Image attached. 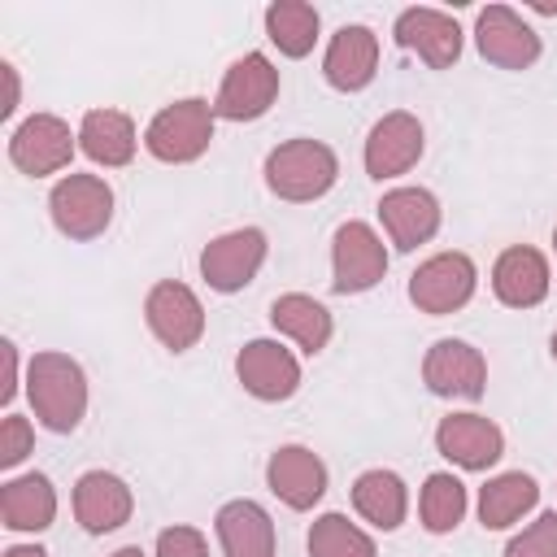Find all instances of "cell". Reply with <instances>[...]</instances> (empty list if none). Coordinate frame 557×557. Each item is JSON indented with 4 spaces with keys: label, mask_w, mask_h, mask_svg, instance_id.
Masks as SVG:
<instances>
[{
    "label": "cell",
    "mask_w": 557,
    "mask_h": 557,
    "mask_svg": "<svg viewBox=\"0 0 557 557\" xmlns=\"http://www.w3.org/2000/svg\"><path fill=\"white\" fill-rule=\"evenodd\" d=\"M213 540L222 557H278V531L261 500L235 496L213 513Z\"/></svg>",
    "instance_id": "obj_23"
},
{
    "label": "cell",
    "mask_w": 557,
    "mask_h": 557,
    "mask_svg": "<svg viewBox=\"0 0 557 557\" xmlns=\"http://www.w3.org/2000/svg\"><path fill=\"white\" fill-rule=\"evenodd\" d=\"M61 513V496L44 470H17L0 483V527L13 535H44Z\"/></svg>",
    "instance_id": "obj_22"
},
{
    "label": "cell",
    "mask_w": 557,
    "mask_h": 557,
    "mask_svg": "<svg viewBox=\"0 0 557 557\" xmlns=\"http://www.w3.org/2000/svg\"><path fill=\"white\" fill-rule=\"evenodd\" d=\"M527 9L540 17H557V0H527Z\"/></svg>",
    "instance_id": "obj_37"
},
{
    "label": "cell",
    "mask_w": 557,
    "mask_h": 557,
    "mask_svg": "<svg viewBox=\"0 0 557 557\" xmlns=\"http://www.w3.org/2000/svg\"><path fill=\"white\" fill-rule=\"evenodd\" d=\"M305 553L309 557H379V540L366 522H352L348 513L326 509L309 522Z\"/></svg>",
    "instance_id": "obj_30"
},
{
    "label": "cell",
    "mask_w": 557,
    "mask_h": 557,
    "mask_svg": "<svg viewBox=\"0 0 557 557\" xmlns=\"http://www.w3.org/2000/svg\"><path fill=\"white\" fill-rule=\"evenodd\" d=\"M435 453L466 474H487L505 457V431L479 409H453L435 422Z\"/></svg>",
    "instance_id": "obj_15"
},
{
    "label": "cell",
    "mask_w": 557,
    "mask_h": 557,
    "mask_svg": "<svg viewBox=\"0 0 557 557\" xmlns=\"http://www.w3.org/2000/svg\"><path fill=\"white\" fill-rule=\"evenodd\" d=\"M261 26L270 48H278V57L287 61H305L322 39V13L309 0H270L261 13Z\"/></svg>",
    "instance_id": "obj_28"
},
{
    "label": "cell",
    "mask_w": 557,
    "mask_h": 557,
    "mask_svg": "<svg viewBox=\"0 0 557 557\" xmlns=\"http://www.w3.org/2000/svg\"><path fill=\"white\" fill-rule=\"evenodd\" d=\"M474 513L483 531H518L540 513V479L527 470H496L474 496Z\"/></svg>",
    "instance_id": "obj_25"
},
{
    "label": "cell",
    "mask_w": 557,
    "mask_h": 557,
    "mask_svg": "<svg viewBox=\"0 0 557 557\" xmlns=\"http://www.w3.org/2000/svg\"><path fill=\"white\" fill-rule=\"evenodd\" d=\"M553 257H557V222H553Z\"/></svg>",
    "instance_id": "obj_40"
},
{
    "label": "cell",
    "mask_w": 557,
    "mask_h": 557,
    "mask_svg": "<svg viewBox=\"0 0 557 557\" xmlns=\"http://www.w3.org/2000/svg\"><path fill=\"white\" fill-rule=\"evenodd\" d=\"M422 383L440 400H483L487 396V357L461 335H444L422 352Z\"/></svg>",
    "instance_id": "obj_16"
},
{
    "label": "cell",
    "mask_w": 557,
    "mask_h": 557,
    "mask_svg": "<svg viewBox=\"0 0 557 557\" xmlns=\"http://www.w3.org/2000/svg\"><path fill=\"white\" fill-rule=\"evenodd\" d=\"M35 426H39V422H30V418L17 413V409H9V413L0 418V470H4V474H17V466L35 453Z\"/></svg>",
    "instance_id": "obj_32"
},
{
    "label": "cell",
    "mask_w": 557,
    "mask_h": 557,
    "mask_svg": "<svg viewBox=\"0 0 557 557\" xmlns=\"http://www.w3.org/2000/svg\"><path fill=\"white\" fill-rule=\"evenodd\" d=\"M500 557H557V509H540L535 518H527Z\"/></svg>",
    "instance_id": "obj_31"
},
{
    "label": "cell",
    "mask_w": 557,
    "mask_h": 557,
    "mask_svg": "<svg viewBox=\"0 0 557 557\" xmlns=\"http://www.w3.org/2000/svg\"><path fill=\"white\" fill-rule=\"evenodd\" d=\"M379 231L383 239L396 248V252H418L422 244H431L444 226V209H440V196L422 183H400V187H387L379 196Z\"/></svg>",
    "instance_id": "obj_17"
},
{
    "label": "cell",
    "mask_w": 557,
    "mask_h": 557,
    "mask_svg": "<svg viewBox=\"0 0 557 557\" xmlns=\"http://www.w3.org/2000/svg\"><path fill=\"white\" fill-rule=\"evenodd\" d=\"M70 509H74V522L87 535H113L135 518V492H131V483L122 474L96 466V470H83L74 479Z\"/></svg>",
    "instance_id": "obj_21"
},
{
    "label": "cell",
    "mask_w": 557,
    "mask_h": 557,
    "mask_svg": "<svg viewBox=\"0 0 557 557\" xmlns=\"http://www.w3.org/2000/svg\"><path fill=\"white\" fill-rule=\"evenodd\" d=\"M265 257H270V235L261 226H231V231L213 235L200 248L196 270H200V278H205L209 292L235 296V292H244V287L257 283Z\"/></svg>",
    "instance_id": "obj_10"
},
{
    "label": "cell",
    "mask_w": 557,
    "mask_h": 557,
    "mask_svg": "<svg viewBox=\"0 0 557 557\" xmlns=\"http://www.w3.org/2000/svg\"><path fill=\"white\" fill-rule=\"evenodd\" d=\"M26 405L30 418L52 435H74L91 405V383L78 357L61 348H39L26 357Z\"/></svg>",
    "instance_id": "obj_1"
},
{
    "label": "cell",
    "mask_w": 557,
    "mask_h": 557,
    "mask_svg": "<svg viewBox=\"0 0 557 557\" xmlns=\"http://www.w3.org/2000/svg\"><path fill=\"white\" fill-rule=\"evenodd\" d=\"M109 557H148V553H144L139 544H122V548H113Z\"/></svg>",
    "instance_id": "obj_38"
},
{
    "label": "cell",
    "mask_w": 557,
    "mask_h": 557,
    "mask_svg": "<svg viewBox=\"0 0 557 557\" xmlns=\"http://www.w3.org/2000/svg\"><path fill=\"white\" fill-rule=\"evenodd\" d=\"M0 557H52V553H48L44 544H35V540H30V544H9Z\"/></svg>",
    "instance_id": "obj_36"
},
{
    "label": "cell",
    "mask_w": 557,
    "mask_h": 557,
    "mask_svg": "<svg viewBox=\"0 0 557 557\" xmlns=\"http://www.w3.org/2000/svg\"><path fill=\"white\" fill-rule=\"evenodd\" d=\"M492 296L505 309H540L553 296V261L535 244H509L492 261Z\"/></svg>",
    "instance_id": "obj_19"
},
{
    "label": "cell",
    "mask_w": 557,
    "mask_h": 557,
    "mask_svg": "<svg viewBox=\"0 0 557 557\" xmlns=\"http://www.w3.org/2000/svg\"><path fill=\"white\" fill-rule=\"evenodd\" d=\"M22 109V70L0 57V122H13Z\"/></svg>",
    "instance_id": "obj_35"
},
{
    "label": "cell",
    "mask_w": 557,
    "mask_h": 557,
    "mask_svg": "<svg viewBox=\"0 0 557 557\" xmlns=\"http://www.w3.org/2000/svg\"><path fill=\"white\" fill-rule=\"evenodd\" d=\"M379 57H383V44H379L374 26L344 22L322 48V78L331 91L357 96L379 78Z\"/></svg>",
    "instance_id": "obj_20"
},
{
    "label": "cell",
    "mask_w": 557,
    "mask_h": 557,
    "mask_svg": "<svg viewBox=\"0 0 557 557\" xmlns=\"http://www.w3.org/2000/svg\"><path fill=\"white\" fill-rule=\"evenodd\" d=\"M474 52L496 65V70H509V74H522L531 70L540 57H544V39L540 30L513 9V4H483L474 13Z\"/></svg>",
    "instance_id": "obj_12"
},
{
    "label": "cell",
    "mask_w": 557,
    "mask_h": 557,
    "mask_svg": "<svg viewBox=\"0 0 557 557\" xmlns=\"http://www.w3.org/2000/svg\"><path fill=\"white\" fill-rule=\"evenodd\" d=\"M426 152V126L418 113L409 109H387L370 131H366V144H361V170L374 178V183H392V178H405Z\"/></svg>",
    "instance_id": "obj_14"
},
{
    "label": "cell",
    "mask_w": 557,
    "mask_h": 557,
    "mask_svg": "<svg viewBox=\"0 0 557 557\" xmlns=\"http://www.w3.org/2000/svg\"><path fill=\"white\" fill-rule=\"evenodd\" d=\"M139 148H144V135L126 109L96 104L78 117V152L96 170H126Z\"/></svg>",
    "instance_id": "obj_24"
},
{
    "label": "cell",
    "mask_w": 557,
    "mask_h": 557,
    "mask_svg": "<svg viewBox=\"0 0 557 557\" xmlns=\"http://www.w3.org/2000/svg\"><path fill=\"white\" fill-rule=\"evenodd\" d=\"M348 500H352L357 522H366L370 531L392 535V531H400L409 522V483L387 466L361 470L352 479V487H348Z\"/></svg>",
    "instance_id": "obj_27"
},
{
    "label": "cell",
    "mask_w": 557,
    "mask_h": 557,
    "mask_svg": "<svg viewBox=\"0 0 557 557\" xmlns=\"http://www.w3.org/2000/svg\"><path fill=\"white\" fill-rule=\"evenodd\" d=\"M270 326L283 344H292L300 357H318L335 339V318L331 309L309 296V292H283L270 300Z\"/></svg>",
    "instance_id": "obj_26"
},
{
    "label": "cell",
    "mask_w": 557,
    "mask_h": 557,
    "mask_svg": "<svg viewBox=\"0 0 557 557\" xmlns=\"http://www.w3.org/2000/svg\"><path fill=\"white\" fill-rule=\"evenodd\" d=\"M9 165L26 178H52V174H65L78 157V126H70L61 113H30L22 122L9 126Z\"/></svg>",
    "instance_id": "obj_6"
},
{
    "label": "cell",
    "mask_w": 557,
    "mask_h": 557,
    "mask_svg": "<svg viewBox=\"0 0 557 557\" xmlns=\"http://www.w3.org/2000/svg\"><path fill=\"white\" fill-rule=\"evenodd\" d=\"M470 513V487L453 470H431L418 487V527L426 535H453Z\"/></svg>",
    "instance_id": "obj_29"
},
{
    "label": "cell",
    "mask_w": 557,
    "mask_h": 557,
    "mask_svg": "<svg viewBox=\"0 0 557 557\" xmlns=\"http://www.w3.org/2000/svg\"><path fill=\"white\" fill-rule=\"evenodd\" d=\"M117 196L104 174L70 170L48 187V222L70 244H91L113 226Z\"/></svg>",
    "instance_id": "obj_4"
},
{
    "label": "cell",
    "mask_w": 557,
    "mask_h": 557,
    "mask_svg": "<svg viewBox=\"0 0 557 557\" xmlns=\"http://www.w3.org/2000/svg\"><path fill=\"white\" fill-rule=\"evenodd\" d=\"M548 357L557 361V326H553V335H548Z\"/></svg>",
    "instance_id": "obj_39"
},
{
    "label": "cell",
    "mask_w": 557,
    "mask_h": 557,
    "mask_svg": "<svg viewBox=\"0 0 557 557\" xmlns=\"http://www.w3.org/2000/svg\"><path fill=\"white\" fill-rule=\"evenodd\" d=\"M144 322H148L152 339H157L165 352H174V357L191 352V348L205 339V331H209L205 300H200L196 287L183 283V278H157V283L144 292Z\"/></svg>",
    "instance_id": "obj_9"
},
{
    "label": "cell",
    "mask_w": 557,
    "mask_h": 557,
    "mask_svg": "<svg viewBox=\"0 0 557 557\" xmlns=\"http://www.w3.org/2000/svg\"><path fill=\"white\" fill-rule=\"evenodd\" d=\"M479 292V265L470 252L461 248H444V252H431L426 261H418V270L409 274L405 283V296L418 313L426 318H448V313H461Z\"/></svg>",
    "instance_id": "obj_7"
},
{
    "label": "cell",
    "mask_w": 557,
    "mask_h": 557,
    "mask_svg": "<svg viewBox=\"0 0 557 557\" xmlns=\"http://www.w3.org/2000/svg\"><path fill=\"white\" fill-rule=\"evenodd\" d=\"M235 383L261 400V405H283L300 392L305 383V366H300V352L292 344H283L278 335H257V339H244L239 352H235Z\"/></svg>",
    "instance_id": "obj_11"
},
{
    "label": "cell",
    "mask_w": 557,
    "mask_h": 557,
    "mask_svg": "<svg viewBox=\"0 0 557 557\" xmlns=\"http://www.w3.org/2000/svg\"><path fill=\"white\" fill-rule=\"evenodd\" d=\"M22 392H26V361H22L17 339L4 335V339H0V409L9 413Z\"/></svg>",
    "instance_id": "obj_34"
},
{
    "label": "cell",
    "mask_w": 557,
    "mask_h": 557,
    "mask_svg": "<svg viewBox=\"0 0 557 557\" xmlns=\"http://www.w3.org/2000/svg\"><path fill=\"white\" fill-rule=\"evenodd\" d=\"M265 487L292 513H309L322 505V496L331 487V470L309 444H278L265 457Z\"/></svg>",
    "instance_id": "obj_18"
},
{
    "label": "cell",
    "mask_w": 557,
    "mask_h": 557,
    "mask_svg": "<svg viewBox=\"0 0 557 557\" xmlns=\"http://www.w3.org/2000/svg\"><path fill=\"white\" fill-rule=\"evenodd\" d=\"M283 91V74L265 52H244L222 70V83L213 91V113L218 122H261Z\"/></svg>",
    "instance_id": "obj_8"
},
{
    "label": "cell",
    "mask_w": 557,
    "mask_h": 557,
    "mask_svg": "<svg viewBox=\"0 0 557 557\" xmlns=\"http://www.w3.org/2000/svg\"><path fill=\"white\" fill-rule=\"evenodd\" d=\"M261 183L283 205H313V200L331 196V187L339 183V152L326 139L292 135L265 152Z\"/></svg>",
    "instance_id": "obj_2"
},
{
    "label": "cell",
    "mask_w": 557,
    "mask_h": 557,
    "mask_svg": "<svg viewBox=\"0 0 557 557\" xmlns=\"http://www.w3.org/2000/svg\"><path fill=\"white\" fill-rule=\"evenodd\" d=\"M218 139V113L205 96H178L161 104L144 126V152L161 165H196Z\"/></svg>",
    "instance_id": "obj_3"
},
{
    "label": "cell",
    "mask_w": 557,
    "mask_h": 557,
    "mask_svg": "<svg viewBox=\"0 0 557 557\" xmlns=\"http://www.w3.org/2000/svg\"><path fill=\"white\" fill-rule=\"evenodd\" d=\"M392 44L409 57H418L426 70H453L466 52V30L448 9L435 4H409L392 22Z\"/></svg>",
    "instance_id": "obj_13"
},
{
    "label": "cell",
    "mask_w": 557,
    "mask_h": 557,
    "mask_svg": "<svg viewBox=\"0 0 557 557\" xmlns=\"http://www.w3.org/2000/svg\"><path fill=\"white\" fill-rule=\"evenodd\" d=\"M392 244L374 222L348 218L331 231V292L335 296H366L387 278Z\"/></svg>",
    "instance_id": "obj_5"
},
{
    "label": "cell",
    "mask_w": 557,
    "mask_h": 557,
    "mask_svg": "<svg viewBox=\"0 0 557 557\" xmlns=\"http://www.w3.org/2000/svg\"><path fill=\"white\" fill-rule=\"evenodd\" d=\"M152 557H209V535L191 522L161 527L152 540Z\"/></svg>",
    "instance_id": "obj_33"
}]
</instances>
